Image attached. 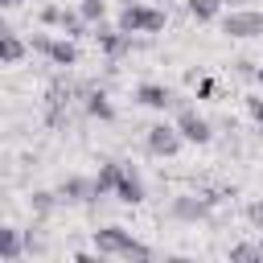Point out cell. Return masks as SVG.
<instances>
[{
    "label": "cell",
    "mask_w": 263,
    "mask_h": 263,
    "mask_svg": "<svg viewBox=\"0 0 263 263\" xmlns=\"http://www.w3.org/2000/svg\"><path fill=\"white\" fill-rule=\"evenodd\" d=\"M95 251L103 255V259H152V247L148 242H140L132 230H123V226H99L95 234Z\"/></svg>",
    "instance_id": "obj_1"
},
{
    "label": "cell",
    "mask_w": 263,
    "mask_h": 263,
    "mask_svg": "<svg viewBox=\"0 0 263 263\" xmlns=\"http://www.w3.org/2000/svg\"><path fill=\"white\" fill-rule=\"evenodd\" d=\"M164 12L160 8H148V4H136V0H123V8H119V16H115V25L123 29V33H160L164 29Z\"/></svg>",
    "instance_id": "obj_2"
},
{
    "label": "cell",
    "mask_w": 263,
    "mask_h": 263,
    "mask_svg": "<svg viewBox=\"0 0 263 263\" xmlns=\"http://www.w3.org/2000/svg\"><path fill=\"white\" fill-rule=\"evenodd\" d=\"M29 49H37V53H41L49 66H62V70L78 66V45H74V37H49V33H33Z\"/></svg>",
    "instance_id": "obj_3"
},
{
    "label": "cell",
    "mask_w": 263,
    "mask_h": 263,
    "mask_svg": "<svg viewBox=\"0 0 263 263\" xmlns=\"http://www.w3.org/2000/svg\"><path fill=\"white\" fill-rule=\"evenodd\" d=\"M90 37H95V45H99V49H103V53H107L111 62L136 49V33H123L119 25H107V21L90 25Z\"/></svg>",
    "instance_id": "obj_4"
},
{
    "label": "cell",
    "mask_w": 263,
    "mask_h": 263,
    "mask_svg": "<svg viewBox=\"0 0 263 263\" xmlns=\"http://www.w3.org/2000/svg\"><path fill=\"white\" fill-rule=\"evenodd\" d=\"M222 33L234 37V41L263 37V12H259V8H230V12L222 16Z\"/></svg>",
    "instance_id": "obj_5"
},
{
    "label": "cell",
    "mask_w": 263,
    "mask_h": 263,
    "mask_svg": "<svg viewBox=\"0 0 263 263\" xmlns=\"http://www.w3.org/2000/svg\"><path fill=\"white\" fill-rule=\"evenodd\" d=\"M177 132L185 136V144H210L214 140V127H210V119L205 115H197V107H189V103H181L177 99Z\"/></svg>",
    "instance_id": "obj_6"
},
{
    "label": "cell",
    "mask_w": 263,
    "mask_h": 263,
    "mask_svg": "<svg viewBox=\"0 0 263 263\" xmlns=\"http://www.w3.org/2000/svg\"><path fill=\"white\" fill-rule=\"evenodd\" d=\"M181 144H185V136L177 132V123H152V127L144 132V148H148L152 156H160V160H173V156L181 152Z\"/></svg>",
    "instance_id": "obj_7"
},
{
    "label": "cell",
    "mask_w": 263,
    "mask_h": 263,
    "mask_svg": "<svg viewBox=\"0 0 263 263\" xmlns=\"http://www.w3.org/2000/svg\"><path fill=\"white\" fill-rule=\"evenodd\" d=\"M58 197H62V205H82V201H95V197H99V193H95V177H62Z\"/></svg>",
    "instance_id": "obj_8"
},
{
    "label": "cell",
    "mask_w": 263,
    "mask_h": 263,
    "mask_svg": "<svg viewBox=\"0 0 263 263\" xmlns=\"http://www.w3.org/2000/svg\"><path fill=\"white\" fill-rule=\"evenodd\" d=\"M136 103L140 107H152V111H168V107H177V95L164 82H140L136 86Z\"/></svg>",
    "instance_id": "obj_9"
},
{
    "label": "cell",
    "mask_w": 263,
    "mask_h": 263,
    "mask_svg": "<svg viewBox=\"0 0 263 263\" xmlns=\"http://www.w3.org/2000/svg\"><path fill=\"white\" fill-rule=\"evenodd\" d=\"M115 197H119L123 205H140V201H144V177L136 173V164H123V177H119V185H115Z\"/></svg>",
    "instance_id": "obj_10"
},
{
    "label": "cell",
    "mask_w": 263,
    "mask_h": 263,
    "mask_svg": "<svg viewBox=\"0 0 263 263\" xmlns=\"http://www.w3.org/2000/svg\"><path fill=\"white\" fill-rule=\"evenodd\" d=\"M205 210H210V201H205V197H173L168 218H177V222H201V218H205Z\"/></svg>",
    "instance_id": "obj_11"
},
{
    "label": "cell",
    "mask_w": 263,
    "mask_h": 263,
    "mask_svg": "<svg viewBox=\"0 0 263 263\" xmlns=\"http://www.w3.org/2000/svg\"><path fill=\"white\" fill-rule=\"evenodd\" d=\"M119 177H123V160H103L99 173H95V193H99V197H115Z\"/></svg>",
    "instance_id": "obj_12"
},
{
    "label": "cell",
    "mask_w": 263,
    "mask_h": 263,
    "mask_svg": "<svg viewBox=\"0 0 263 263\" xmlns=\"http://www.w3.org/2000/svg\"><path fill=\"white\" fill-rule=\"evenodd\" d=\"M25 251H29V247H25V234H21L16 226H4V230H0V259H4V263H21Z\"/></svg>",
    "instance_id": "obj_13"
},
{
    "label": "cell",
    "mask_w": 263,
    "mask_h": 263,
    "mask_svg": "<svg viewBox=\"0 0 263 263\" xmlns=\"http://www.w3.org/2000/svg\"><path fill=\"white\" fill-rule=\"evenodd\" d=\"M82 107H86V115H90V119H103V123H111V119H115V107H111L107 90H82Z\"/></svg>",
    "instance_id": "obj_14"
},
{
    "label": "cell",
    "mask_w": 263,
    "mask_h": 263,
    "mask_svg": "<svg viewBox=\"0 0 263 263\" xmlns=\"http://www.w3.org/2000/svg\"><path fill=\"white\" fill-rule=\"evenodd\" d=\"M25 53H29V45H25L12 29H4V33H0V62H4V66H16Z\"/></svg>",
    "instance_id": "obj_15"
},
{
    "label": "cell",
    "mask_w": 263,
    "mask_h": 263,
    "mask_svg": "<svg viewBox=\"0 0 263 263\" xmlns=\"http://www.w3.org/2000/svg\"><path fill=\"white\" fill-rule=\"evenodd\" d=\"M58 201H62L58 189H53V193H49V189H33V193H29V210H33L37 218H49V214L58 210Z\"/></svg>",
    "instance_id": "obj_16"
},
{
    "label": "cell",
    "mask_w": 263,
    "mask_h": 263,
    "mask_svg": "<svg viewBox=\"0 0 263 263\" xmlns=\"http://www.w3.org/2000/svg\"><path fill=\"white\" fill-rule=\"evenodd\" d=\"M185 8H189V16H193L197 25H210V21H218V12H222L226 4H222V0H189Z\"/></svg>",
    "instance_id": "obj_17"
},
{
    "label": "cell",
    "mask_w": 263,
    "mask_h": 263,
    "mask_svg": "<svg viewBox=\"0 0 263 263\" xmlns=\"http://www.w3.org/2000/svg\"><path fill=\"white\" fill-rule=\"evenodd\" d=\"M230 263H263V247L259 242H238V247H230Z\"/></svg>",
    "instance_id": "obj_18"
},
{
    "label": "cell",
    "mask_w": 263,
    "mask_h": 263,
    "mask_svg": "<svg viewBox=\"0 0 263 263\" xmlns=\"http://www.w3.org/2000/svg\"><path fill=\"white\" fill-rule=\"evenodd\" d=\"M78 12L90 25H99V21H107V0H78Z\"/></svg>",
    "instance_id": "obj_19"
},
{
    "label": "cell",
    "mask_w": 263,
    "mask_h": 263,
    "mask_svg": "<svg viewBox=\"0 0 263 263\" xmlns=\"http://www.w3.org/2000/svg\"><path fill=\"white\" fill-rule=\"evenodd\" d=\"M62 16H66V8H62V4H45V8L37 12V21H41L45 29H62Z\"/></svg>",
    "instance_id": "obj_20"
},
{
    "label": "cell",
    "mask_w": 263,
    "mask_h": 263,
    "mask_svg": "<svg viewBox=\"0 0 263 263\" xmlns=\"http://www.w3.org/2000/svg\"><path fill=\"white\" fill-rule=\"evenodd\" d=\"M242 103H247V115H251V119L263 127V99H259V95H247Z\"/></svg>",
    "instance_id": "obj_21"
},
{
    "label": "cell",
    "mask_w": 263,
    "mask_h": 263,
    "mask_svg": "<svg viewBox=\"0 0 263 263\" xmlns=\"http://www.w3.org/2000/svg\"><path fill=\"white\" fill-rule=\"evenodd\" d=\"M25 247H29V255H45V238L37 230H25Z\"/></svg>",
    "instance_id": "obj_22"
},
{
    "label": "cell",
    "mask_w": 263,
    "mask_h": 263,
    "mask_svg": "<svg viewBox=\"0 0 263 263\" xmlns=\"http://www.w3.org/2000/svg\"><path fill=\"white\" fill-rule=\"evenodd\" d=\"M247 222H251V226H255V230H263V197H259V201H251V205H247Z\"/></svg>",
    "instance_id": "obj_23"
},
{
    "label": "cell",
    "mask_w": 263,
    "mask_h": 263,
    "mask_svg": "<svg viewBox=\"0 0 263 263\" xmlns=\"http://www.w3.org/2000/svg\"><path fill=\"white\" fill-rule=\"evenodd\" d=\"M218 95V82L214 78H197V99H214Z\"/></svg>",
    "instance_id": "obj_24"
},
{
    "label": "cell",
    "mask_w": 263,
    "mask_h": 263,
    "mask_svg": "<svg viewBox=\"0 0 263 263\" xmlns=\"http://www.w3.org/2000/svg\"><path fill=\"white\" fill-rule=\"evenodd\" d=\"M222 4H230V8H242V0H222Z\"/></svg>",
    "instance_id": "obj_25"
},
{
    "label": "cell",
    "mask_w": 263,
    "mask_h": 263,
    "mask_svg": "<svg viewBox=\"0 0 263 263\" xmlns=\"http://www.w3.org/2000/svg\"><path fill=\"white\" fill-rule=\"evenodd\" d=\"M0 4H4V8H16V4H21V0H0Z\"/></svg>",
    "instance_id": "obj_26"
},
{
    "label": "cell",
    "mask_w": 263,
    "mask_h": 263,
    "mask_svg": "<svg viewBox=\"0 0 263 263\" xmlns=\"http://www.w3.org/2000/svg\"><path fill=\"white\" fill-rule=\"evenodd\" d=\"M255 82H259V86H263V66H259V70H255Z\"/></svg>",
    "instance_id": "obj_27"
}]
</instances>
